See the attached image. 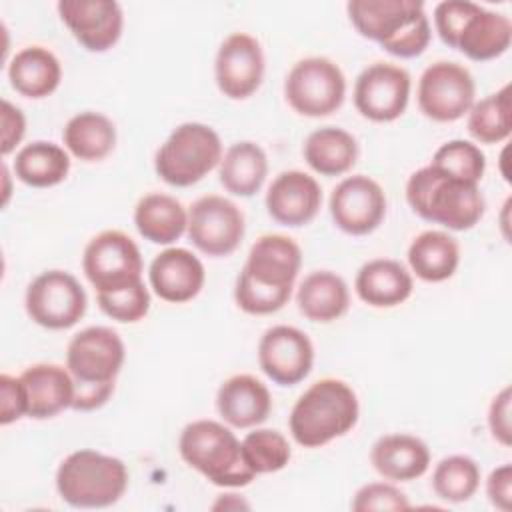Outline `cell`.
Listing matches in <instances>:
<instances>
[{
  "mask_svg": "<svg viewBox=\"0 0 512 512\" xmlns=\"http://www.w3.org/2000/svg\"><path fill=\"white\" fill-rule=\"evenodd\" d=\"M386 208L384 188L364 174L340 180L328 200L334 226L350 236L372 234L384 222Z\"/></svg>",
  "mask_w": 512,
  "mask_h": 512,
  "instance_id": "16",
  "label": "cell"
},
{
  "mask_svg": "<svg viewBox=\"0 0 512 512\" xmlns=\"http://www.w3.org/2000/svg\"><path fill=\"white\" fill-rule=\"evenodd\" d=\"M410 272L424 282H444L460 266V244L446 230H424L408 246Z\"/></svg>",
  "mask_w": 512,
  "mask_h": 512,
  "instance_id": "29",
  "label": "cell"
},
{
  "mask_svg": "<svg viewBox=\"0 0 512 512\" xmlns=\"http://www.w3.org/2000/svg\"><path fill=\"white\" fill-rule=\"evenodd\" d=\"M12 170L14 176L30 188H52L68 178L70 154L60 144L34 140L16 152Z\"/></svg>",
  "mask_w": 512,
  "mask_h": 512,
  "instance_id": "32",
  "label": "cell"
},
{
  "mask_svg": "<svg viewBox=\"0 0 512 512\" xmlns=\"http://www.w3.org/2000/svg\"><path fill=\"white\" fill-rule=\"evenodd\" d=\"M268 176V156L252 140H240L228 146L218 164V180L226 192L250 198L264 186Z\"/></svg>",
  "mask_w": 512,
  "mask_h": 512,
  "instance_id": "30",
  "label": "cell"
},
{
  "mask_svg": "<svg viewBox=\"0 0 512 512\" xmlns=\"http://www.w3.org/2000/svg\"><path fill=\"white\" fill-rule=\"evenodd\" d=\"M124 360V340L110 326H88L76 332L66 346V368L74 378L72 410L102 408L114 394Z\"/></svg>",
  "mask_w": 512,
  "mask_h": 512,
  "instance_id": "2",
  "label": "cell"
},
{
  "mask_svg": "<svg viewBox=\"0 0 512 512\" xmlns=\"http://www.w3.org/2000/svg\"><path fill=\"white\" fill-rule=\"evenodd\" d=\"M126 464L110 454L80 448L56 470V492L72 508H108L128 490Z\"/></svg>",
  "mask_w": 512,
  "mask_h": 512,
  "instance_id": "8",
  "label": "cell"
},
{
  "mask_svg": "<svg viewBox=\"0 0 512 512\" xmlns=\"http://www.w3.org/2000/svg\"><path fill=\"white\" fill-rule=\"evenodd\" d=\"M510 408H512V390L504 386L488 406V430L490 436L508 448L512 444V424H510Z\"/></svg>",
  "mask_w": 512,
  "mask_h": 512,
  "instance_id": "40",
  "label": "cell"
},
{
  "mask_svg": "<svg viewBox=\"0 0 512 512\" xmlns=\"http://www.w3.org/2000/svg\"><path fill=\"white\" fill-rule=\"evenodd\" d=\"M148 282L160 300L184 304L202 292L206 270L202 260L188 248L168 246L150 262Z\"/></svg>",
  "mask_w": 512,
  "mask_h": 512,
  "instance_id": "21",
  "label": "cell"
},
{
  "mask_svg": "<svg viewBox=\"0 0 512 512\" xmlns=\"http://www.w3.org/2000/svg\"><path fill=\"white\" fill-rule=\"evenodd\" d=\"M358 416L360 404L354 388L340 378H320L294 402L288 428L298 446L322 448L346 436Z\"/></svg>",
  "mask_w": 512,
  "mask_h": 512,
  "instance_id": "5",
  "label": "cell"
},
{
  "mask_svg": "<svg viewBox=\"0 0 512 512\" xmlns=\"http://www.w3.org/2000/svg\"><path fill=\"white\" fill-rule=\"evenodd\" d=\"M264 204L274 222L288 228H300L318 216L322 188L308 172L284 170L270 182Z\"/></svg>",
  "mask_w": 512,
  "mask_h": 512,
  "instance_id": "20",
  "label": "cell"
},
{
  "mask_svg": "<svg viewBox=\"0 0 512 512\" xmlns=\"http://www.w3.org/2000/svg\"><path fill=\"white\" fill-rule=\"evenodd\" d=\"M412 78L406 68L392 62H374L366 66L354 82V106L370 122H394L410 102Z\"/></svg>",
  "mask_w": 512,
  "mask_h": 512,
  "instance_id": "15",
  "label": "cell"
},
{
  "mask_svg": "<svg viewBox=\"0 0 512 512\" xmlns=\"http://www.w3.org/2000/svg\"><path fill=\"white\" fill-rule=\"evenodd\" d=\"M2 142H0V152L6 158L16 150V146L22 142L26 134V118L18 106H14L8 100H2Z\"/></svg>",
  "mask_w": 512,
  "mask_h": 512,
  "instance_id": "42",
  "label": "cell"
},
{
  "mask_svg": "<svg viewBox=\"0 0 512 512\" xmlns=\"http://www.w3.org/2000/svg\"><path fill=\"white\" fill-rule=\"evenodd\" d=\"M406 202L422 220L454 232L474 228L486 210L478 184L450 176L432 164L408 176Z\"/></svg>",
  "mask_w": 512,
  "mask_h": 512,
  "instance_id": "4",
  "label": "cell"
},
{
  "mask_svg": "<svg viewBox=\"0 0 512 512\" xmlns=\"http://www.w3.org/2000/svg\"><path fill=\"white\" fill-rule=\"evenodd\" d=\"M216 410L230 428H256L272 412V394L256 376L234 374L220 384Z\"/></svg>",
  "mask_w": 512,
  "mask_h": 512,
  "instance_id": "23",
  "label": "cell"
},
{
  "mask_svg": "<svg viewBox=\"0 0 512 512\" xmlns=\"http://www.w3.org/2000/svg\"><path fill=\"white\" fill-rule=\"evenodd\" d=\"M430 460L428 444L414 434H384L370 448L372 468L390 482H412L424 476Z\"/></svg>",
  "mask_w": 512,
  "mask_h": 512,
  "instance_id": "24",
  "label": "cell"
},
{
  "mask_svg": "<svg viewBox=\"0 0 512 512\" xmlns=\"http://www.w3.org/2000/svg\"><path fill=\"white\" fill-rule=\"evenodd\" d=\"M134 226L144 240L170 246L186 234L188 208L176 196L150 192L134 206Z\"/></svg>",
  "mask_w": 512,
  "mask_h": 512,
  "instance_id": "28",
  "label": "cell"
},
{
  "mask_svg": "<svg viewBox=\"0 0 512 512\" xmlns=\"http://www.w3.org/2000/svg\"><path fill=\"white\" fill-rule=\"evenodd\" d=\"M430 164L450 176H456L474 184H480L486 172V156L480 150V146L462 138L440 144Z\"/></svg>",
  "mask_w": 512,
  "mask_h": 512,
  "instance_id": "37",
  "label": "cell"
},
{
  "mask_svg": "<svg viewBox=\"0 0 512 512\" xmlns=\"http://www.w3.org/2000/svg\"><path fill=\"white\" fill-rule=\"evenodd\" d=\"M350 508L354 512H404L410 500L396 482H368L354 492Z\"/></svg>",
  "mask_w": 512,
  "mask_h": 512,
  "instance_id": "39",
  "label": "cell"
},
{
  "mask_svg": "<svg viewBox=\"0 0 512 512\" xmlns=\"http://www.w3.org/2000/svg\"><path fill=\"white\" fill-rule=\"evenodd\" d=\"M186 234L202 254L210 258H226L236 252L244 240V214L226 196H200L188 208Z\"/></svg>",
  "mask_w": 512,
  "mask_h": 512,
  "instance_id": "13",
  "label": "cell"
},
{
  "mask_svg": "<svg viewBox=\"0 0 512 512\" xmlns=\"http://www.w3.org/2000/svg\"><path fill=\"white\" fill-rule=\"evenodd\" d=\"M354 290L358 298L372 308H394L412 296L414 280L412 272L402 262L374 258L358 268Z\"/></svg>",
  "mask_w": 512,
  "mask_h": 512,
  "instance_id": "25",
  "label": "cell"
},
{
  "mask_svg": "<svg viewBox=\"0 0 512 512\" xmlns=\"http://www.w3.org/2000/svg\"><path fill=\"white\" fill-rule=\"evenodd\" d=\"M346 12L362 38L396 58H416L430 44L432 26L420 0H350Z\"/></svg>",
  "mask_w": 512,
  "mask_h": 512,
  "instance_id": "3",
  "label": "cell"
},
{
  "mask_svg": "<svg viewBox=\"0 0 512 512\" xmlns=\"http://www.w3.org/2000/svg\"><path fill=\"white\" fill-rule=\"evenodd\" d=\"M434 28L440 40L474 62L502 56L512 42V22L506 14L470 0H444L434 6Z\"/></svg>",
  "mask_w": 512,
  "mask_h": 512,
  "instance_id": "6",
  "label": "cell"
},
{
  "mask_svg": "<svg viewBox=\"0 0 512 512\" xmlns=\"http://www.w3.org/2000/svg\"><path fill=\"white\" fill-rule=\"evenodd\" d=\"M10 86L24 98L40 100L54 94L62 82V64L44 46H26L8 62Z\"/></svg>",
  "mask_w": 512,
  "mask_h": 512,
  "instance_id": "27",
  "label": "cell"
},
{
  "mask_svg": "<svg viewBox=\"0 0 512 512\" xmlns=\"http://www.w3.org/2000/svg\"><path fill=\"white\" fill-rule=\"evenodd\" d=\"M98 308L112 320L122 324L140 322L150 310V290L142 282L116 292L96 294Z\"/></svg>",
  "mask_w": 512,
  "mask_h": 512,
  "instance_id": "38",
  "label": "cell"
},
{
  "mask_svg": "<svg viewBox=\"0 0 512 512\" xmlns=\"http://www.w3.org/2000/svg\"><path fill=\"white\" fill-rule=\"evenodd\" d=\"M240 450L244 464L254 472L260 474H272L280 472L288 466L292 458V448L288 438L274 428H254L240 440Z\"/></svg>",
  "mask_w": 512,
  "mask_h": 512,
  "instance_id": "36",
  "label": "cell"
},
{
  "mask_svg": "<svg viewBox=\"0 0 512 512\" xmlns=\"http://www.w3.org/2000/svg\"><path fill=\"white\" fill-rule=\"evenodd\" d=\"M296 304L310 322L328 324L342 318L350 308L346 280L332 270H314L296 288Z\"/></svg>",
  "mask_w": 512,
  "mask_h": 512,
  "instance_id": "26",
  "label": "cell"
},
{
  "mask_svg": "<svg viewBox=\"0 0 512 512\" xmlns=\"http://www.w3.org/2000/svg\"><path fill=\"white\" fill-rule=\"evenodd\" d=\"M284 98L300 116H330L344 104L346 76L340 66L326 56L302 58L286 74Z\"/></svg>",
  "mask_w": 512,
  "mask_h": 512,
  "instance_id": "10",
  "label": "cell"
},
{
  "mask_svg": "<svg viewBox=\"0 0 512 512\" xmlns=\"http://www.w3.org/2000/svg\"><path fill=\"white\" fill-rule=\"evenodd\" d=\"M360 154L356 138L338 126H322L312 130L304 144L302 156L306 164L320 176H342L356 164Z\"/></svg>",
  "mask_w": 512,
  "mask_h": 512,
  "instance_id": "31",
  "label": "cell"
},
{
  "mask_svg": "<svg viewBox=\"0 0 512 512\" xmlns=\"http://www.w3.org/2000/svg\"><path fill=\"white\" fill-rule=\"evenodd\" d=\"M480 466L466 454H450L432 470L434 494L450 504L468 502L480 488Z\"/></svg>",
  "mask_w": 512,
  "mask_h": 512,
  "instance_id": "35",
  "label": "cell"
},
{
  "mask_svg": "<svg viewBox=\"0 0 512 512\" xmlns=\"http://www.w3.org/2000/svg\"><path fill=\"white\" fill-rule=\"evenodd\" d=\"M2 178H4V198H2V204L6 206L8 198H10V170H8L6 162H2Z\"/></svg>",
  "mask_w": 512,
  "mask_h": 512,
  "instance_id": "45",
  "label": "cell"
},
{
  "mask_svg": "<svg viewBox=\"0 0 512 512\" xmlns=\"http://www.w3.org/2000/svg\"><path fill=\"white\" fill-rule=\"evenodd\" d=\"M510 84L472 104L466 118L470 136L480 144H500L512 132Z\"/></svg>",
  "mask_w": 512,
  "mask_h": 512,
  "instance_id": "34",
  "label": "cell"
},
{
  "mask_svg": "<svg viewBox=\"0 0 512 512\" xmlns=\"http://www.w3.org/2000/svg\"><path fill=\"white\" fill-rule=\"evenodd\" d=\"M302 268V250L286 234H262L246 256L236 276L234 302L252 316H266L282 310Z\"/></svg>",
  "mask_w": 512,
  "mask_h": 512,
  "instance_id": "1",
  "label": "cell"
},
{
  "mask_svg": "<svg viewBox=\"0 0 512 512\" xmlns=\"http://www.w3.org/2000/svg\"><path fill=\"white\" fill-rule=\"evenodd\" d=\"M26 416V394L20 376H0V424L8 426Z\"/></svg>",
  "mask_w": 512,
  "mask_h": 512,
  "instance_id": "41",
  "label": "cell"
},
{
  "mask_svg": "<svg viewBox=\"0 0 512 512\" xmlns=\"http://www.w3.org/2000/svg\"><path fill=\"white\" fill-rule=\"evenodd\" d=\"M240 508H250V504L238 494H220L218 500L212 504V510H240Z\"/></svg>",
  "mask_w": 512,
  "mask_h": 512,
  "instance_id": "44",
  "label": "cell"
},
{
  "mask_svg": "<svg viewBox=\"0 0 512 512\" xmlns=\"http://www.w3.org/2000/svg\"><path fill=\"white\" fill-rule=\"evenodd\" d=\"M178 452L192 470L214 486L242 488L256 478L244 464L240 440L228 424L218 420L188 422L178 436Z\"/></svg>",
  "mask_w": 512,
  "mask_h": 512,
  "instance_id": "7",
  "label": "cell"
},
{
  "mask_svg": "<svg viewBox=\"0 0 512 512\" xmlns=\"http://www.w3.org/2000/svg\"><path fill=\"white\" fill-rule=\"evenodd\" d=\"M26 394V416L32 420H48L72 408L74 378L66 366L38 362L20 374Z\"/></svg>",
  "mask_w": 512,
  "mask_h": 512,
  "instance_id": "22",
  "label": "cell"
},
{
  "mask_svg": "<svg viewBox=\"0 0 512 512\" xmlns=\"http://www.w3.org/2000/svg\"><path fill=\"white\" fill-rule=\"evenodd\" d=\"M416 100L426 118L434 122H456L476 102L474 76L458 62L438 60L420 74Z\"/></svg>",
  "mask_w": 512,
  "mask_h": 512,
  "instance_id": "14",
  "label": "cell"
},
{
  "mask_svg": "<svg viewBox=\"0 0 512 512\" xmlns=\"http://www.w3.org/2000/svg\"><path fill=\"white\" fill-rule=\"evenodd\" d=\"M82 270L96 294H104L142 282L144 260L138 244L126 232L102 230L88 240Z\"/></svg>",
  "mask_w": 512,
  "mask_h": 512,
  "instance_id": "11",
  "label": "cell"
},
{
  "mask_svg": "<svg viewBox=\"0 0 512 512\" xmlns=\"http://www.w3.org/2000/svg\"><path fill=\"white\" fill-rule=\"evenodd\" d=\"M88 298L78 278L66 270H44L26 288L24 308L28 318L48 330L76 326L86 314Z\"/></svg>",
  "mask_w": 512,
  "mask_h": 512,
  "instance_id": "12",
  "label": "cell"
},
{
  "mask_svg": "<svg viewBox=\"0 0 512 512\" xmlns=\"http://www.w3.org/2000/svg\"><path fill=\"white\" fill-rule=\"evenodd\" d=\"M258 366L278 386L300 384L314 366V344L296 326L276 324L258 340Z\"/></svg>",
  "mask_w": 512,
  "mask_h": 512,
  "instance_id": "18",
  "label": "cell"
},
{
  "mask_svg": "<svg viewBox=\"0 0 512 512\" xmlns=\"http://www.w3.org/2000/svg\"><path fill=\"white\" fill-rule=\"evenodd\" d=\"M222 154V140L212 126L182 122L156 150L154 170L168 186L188 188L216 170Z\"/></svg>",
  "mask_w": 512,
  "mask_h": 512,
  "instance_id": "9",
  "label": "cell"
},
{
  "mask_svg": "<svg viewBox=\"0 0 512 512\" xmlns=\"http://www.w3.org/2000/svg\"><path fill=\"white\" fill-rule=\"evenodd\" d=\"M266 58L260 42L246 32H232L222 40L214 58V80L230 100L250 98L262 84Z\"/></svg>",
  "mask_w": 512,
  "mask_h": 512,
  "instance_id": "17",
  "label": "cell"
},
{
  "mask_svg": "<svg viewBox=\"0 0 512 512\" xmlns=\"http://www.w3.org/2000/svg\"><path fill=\"white\" fill-rule=\"evenodd\" d=\"M58 16L88 52H106L122 36L124 12L114 0H60Z\"/></svg>",
  "mask_w": 512,
  "mask_h": 512,
  "instance_id": "19",
  "label": "cell"
},
{
  "mask_svg": "<svg viewBox=\"0 0 512 512\" xmlns=\"http://www.w3.org/2000/svg\"><path fill=\"white\" fill-rule=\"evenodd\" d=\"M62 142L70 156L82 162H100L116 146V126L106 114L84 110L66 122Z\"/></svg>",
  "mask_w": 512,
  "mask_h": 512,
  "instance_id": "33",
  "label": "cell"
},
{
  "mask_svg": "<svg viewBox=\"0 0 512 512\" xmlns=\"http://www.w3.org/2000/svg\"><path fill=\"white\" fill-rule=\"evenodd\" d=\"M486 496L490 504L502 512L512 508V466L500 464L486 478Z\"/></svg>",
  "mask_w": 512,
  "mask_h": 512,
  "instance_id": "43",
  "label": "cell"
}]
</instances>
